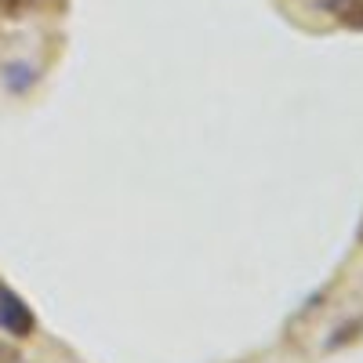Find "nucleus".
<instances>
[{
  "instance_id": "obj_1",
  "label": "nucleus",
  "mask_w": 363,
  "mask_h": 363,
  "mask_svg": "<svg viewBox=\"0 0 363 363\" xmlns=\"http://www.w3.org/2000/svg\"><path fill=\"white\" fill-rule=\"evenodd\" d=\"M0 330L11 338H29L37 330V316L26 306V298L0 280Z\"/></svg>"
},
{
  "instance_id": "obj_2",
  "label": "nucleus",
  "mask_w": 363,
  "mask_h": 363,
  "mask_svg": "<svg viewBox=\"0 0 363 363\" xmlns=\"http://www.w3.org/2000/svg\"><path fill=\"white\" fill-rule=\"evenodd\" d=\"M316 8H323L338 26L363 33V0H316Z\"/></svg>"
},
{
  "instance_id": "obj_3",
  "label": "nucleus",
  "mask_w": 363,
  "mask_h": 363,
  "mask_svg": "<svg viewBox=\"0 0 363 363\" xmlns=\"http://www.w3.org/2000/svg\"><path fill=\"white\" fill-rule=\"evenodd\" d=\"M4 84H8V91L22 95V91H29V87L37 84V69L26 66V62H11V66L4 69Z\"/></svg>"
},
{
  "instance_id": "obj_4",
  "label": "nucleus",
  "mask_w": 363,
  "mask_h": 363,
  "mask_svg": "<svg viewBox=\"0 0 363 363\" xmlns=\"http://www.w3.org/2000/svg\"><path fill=\"white\" fill-rule=\"evenodd\" d=\"M48 0H0V11H8V15H26V11H37L44 8Z\"/></svg>"
},
{
  "instance_id": "obj_5",
  "label": "nucleus",
  "mask_w": 363,
  "mask_h": 363,
  "mask_svg": "<svg viewBox=\"0 0 363 363\" xmlns=\"http://www.w3.org/2000/svg\"><path fill=\"white\" fill-rule=\"evenodd\" d=\"M11 359H15V352L8 345H0V363H11Z\"/></svg>"
},
{
  "instance_id": "obj_6",
  "label": "nucleus",
  "mask_w": 363,
  "mask_h": 363,
  "mask_svg": "<svg viewBox=\"0 0 363 363\" xmlns=\"http://www.w3.org/2000/svg\"><path fill=\"white\" fill-rule=\"evenodd\" d=\"M359 244H363V225H359Z\"/></svg>"
},
{
  "instance_id": "obj_7",
  "label": "nucleus",
  "mask_w": 363,
  "mask_h": 363,
  "mask_svg": "<svg viewBox=\"0 0 363 363\" xmlns=\"http://www.w3.org/2000/svg\"><path fill=\"white\" fill-rule=\"evenodd\" d=\"M11 363H22V359H18V356H15V359H11Z\"/></svg>"
}]
</instances>
